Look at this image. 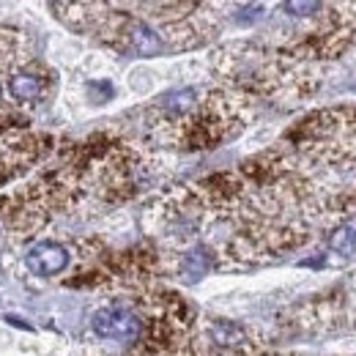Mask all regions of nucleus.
<instances>
[{"mask_svg": "<svg viewBox=\"0 0 356 356\" xmlns=\"http://www.w3.org/2000/svg\"><path fill=\"white\" fill-rule=\"evenodd\" d=\"M3 93H6V90H3V83H0V96H3Z\"/></svg>", "mask_w": 356, "mask_h": 356, "instance_id": "obj_12", "label": "nucleus"}, {"mask_svg": "<svg viewBox=\"0 0 356 356\" xmlns=\"http://www.w3.org/2000/svg\"><path fill=\"white\" fill-rule=\"evenodd\" d=\"M209 334H211V340H214L217 346H222V348H238L241 343H247V332H244L238 323H230V321H217V323H211Z\"/></svg>", "mask_w": 356, "mask_h": 356, "instance_id": "obj_8", "label": "nucleus"}, {"mask_svg": "<svg viewBox=\"0 0 356 356\" xmlns=\"http://www.w3.org/2000/svg\"><path fill=\"white\" fill-rule=\"evenodd\" d=\"M90 329L104 337V340H118V343H137L143 334V321L140 315L132 312L129 307H102L90 315Z\"/></svg>", "mask_w": 356, "mask_h": 356, "instance_id": "obj_2", "label": "nucleus"}, {"mask_svg": "<svg viewBox=\"0 0 356 356\" xmlns=\"http://www.w3.org/2000/svg\"><path fill=\"white\" fill-rule=\"evenodd\" d=\"M49 151H52V137L47 134L28 132V129L0 132V189L25 176Z\"/></svg>", "mask_w": 356, "mask_h": 356, "instance_id": "obj_1", "label": "nucleus"}, {"mask_svg": "<svg viewBox=\"0 0 356 356\" xmlns=\"http://www.w3.org/2000/svg\"><path fill=\"white\" fill-rule=\"evenodd\" d=\"M214 266V255L200 244V247H192L184 258H181V264H178V277L184 280V282H200L209 271Z\"/></svg>", "mask_w": 356, "mask_h": 356, "instance_id": "obj_6", "label": "nucleus"}, {"mask_svg": "<svg viewBox=\"0 0 356 356\" xmlns=\"http://www.w3.org/2000/svg\"><path fill=\"white\" fill-rule=\"evenodd\" d=\"M121 47L129 49L140 58H154L159 55L165 44H162V36L143 19H127L124 31H121Z\"/></svg>", "mask_w": 356, "mask_h": 356, "instance_id": "obj_5", "label": "nucleus"}, {"mask_svg": "<svg viewBox=\"0 0 356 356\" xmlns=\"http://www.w3.org/2000/svg\"><path fill=\"white\" fill-rule=\"evenodd\" d=\"M264 14V6H238V14H236V22L238 25H252L258 22Z\"/></svg>", "mask_w": 356, "mask_h": 356, "instance_id": "obj_11", "label": "nucleus"}, {"mask_svg": "<svg viewBox=\"0 0 356 356\" xmlns=\"http://www.w3.org/2000/svg\"><path fill=\"white\" fill-rule=\"evenodd\" d=\"M49 90V74L39 60H25L8 80H6V96L17 104H36Z\"/></svg>", "mask_w": 356, "mask_h": 356, "instance_id": "obj_3", "label": "nucleus"}, {"mask_svg": "<svg viewBox=\"0 0 356 356\" xmlns=\"http://www.w3.org/2000/svg\"><path fill=\"white\" fill-rule=\"evenodd\" d=\"M329 247L337 252V255H354L356 252V225H346V227H337L332 233V241Z\"/></svg>", "mask_w": 356, "mask_h": 356, "instance_id": "obj_9", "label": "nucleus"}, {"mask_svg": "<svg viewBox=\"0 0 356 356\" xmlns=\"http://www.w3.org/2000/svg\"><path fill=\"white\" fill-rule=\"evenodd\" d=\"M69 261H72L69 250L58 241H36L25 252V268L33 277H55V274L66 271Z\"/></svg>", "mask_w": 356, "mask_h": 356, "instance_id": "obj_4", "label": "nucleus"}, {"mask_svg": "<svg viewBox=\"0 0 356 356\" xmlns=\"http://www.w3.org/2000/svg\"><path fill=\"white\" fill-rule=\"evenodd\" d=\"M159 107L168 118H184L195 110V90L192 88H181V90H170L159 99Z\"/></svg>", "mask_w": 356, "mask_h": 356, "instance_id": "obj_7", "label": "nucleus"}, {"mask_svg": "<svg viewBox=\"0 0 356 356\" xmlns=\"http://www.w3.org/2000/svg\"><path fill=\"white\" fill-rule=\"evenodd\" d=\"M321 8V3H312V0H288L285 3V11L288 14H293V17H310L312 11H318Z\"/></svg>", "mask_w": 356, "mask_h": 356, "instance_id": "obj_10", "label": "nucleus"}]
</instances>
